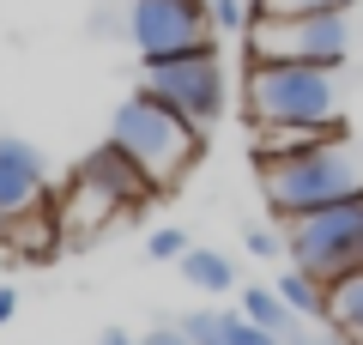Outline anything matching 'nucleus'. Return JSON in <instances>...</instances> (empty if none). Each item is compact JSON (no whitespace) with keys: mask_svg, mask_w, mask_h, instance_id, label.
<instances>
[{"mask_svg":"<svg viewBox=\"0 0 363 345\" xmlns=\"http://www.w3.org/2000/svg\"><path fill=\"white\" fill-rule=\"evenodd\" d=\"M109 146H121V152L152 176L157 194L182 188L188 170L200 164V128L182 121L176 109H164L152 91H133V97L116 103V115H109Z\"/></svg>","mask_w":363,"mask_h":345,"instance_id":"3","label":"nucleus"},{"mask_svg":"<svg viewBox=\"0 0 363 345\" xmlns=\"http://www.w3.org/2000/svg\"><path fill=\"white\" fill-rule=\"evenodd\" d=\"M79 170H85V176H97L109 194H121L128 206H145V200L157 194V188H152V176H145V170L133 164V158L121 152V146H97V152H91Z\"/></svg>","mask_w":363,"mask_h":345,"instance_id":"10","label":"nucleus"},{"mask_svg":"<svg viewBox=\"0 0 363 345\" xmlns=\"http://www.w3.org/2000/svg\"><path fill=\"white\" fill-rule=\"evenodd\" d=\"M230 345H285V339H279V333H267V327H255L242 309H230Z\"/></svg>","mask_w":363,"mask_h":345,"instance_id":"20","label":"nucleus"},{"mask_svg":"<svg viewBox=\"0 0 363 345\" xmlns=\"http://www.w3.org/2000/svg\"><path fill=\"white\" fill-rule=\"evenodd\" d=\"M260 194L279 218H303L321 212V206H339L351 194H363V152L333 133L321 146H303L291 158H260Z\"/></svg>","mask_w":363,"mask_h":345,"instance_id":"2","label":"nucleus"},{"mask_svg":"<svg viewBox=\"0 0 363 345\" xmlns=\"http://www.w3.org/2000/svg\"><path fill=\"white\" fill-rule=\"evenodd\" d=\"M140 345H188V333H182V327H157V333H145Z\"/></svg>","mask_w":363,"mask_h":345,"instance_id":"22","label":"nucleus"},{"mask_svg":"<svg viewBox=\"0 0 363 345\" xmlns=\"http://www.w3.org/2000/svg\"><path fill=\"white\" fill-rule=\"evenodd\" d=\"M236 309H242L255 327H267V333H279V339H291V327H297V315H291V303L272 285H248L242 297H236Z\"/></svg>","mask_w":363,"mask_h":345,"instance_id":"14","label":"nucleus"},{"mask_svg":"<svg viewBox=\"0 0 363 345\" xmlns=\"http://www.w3.org/2000/svg\"><path fill=\"white\" fill-rule=\"evenodd\" d=\"M13 315H18V291H13V285H0V327H6Z\"/></svg>","mask_w":363,"mask_h":345,"instance_id":"23","label":"nucleus"},{"mask_svg":"<svg viewBox=\"0 0 363 345\" xmlns=\"http://www.w3.org/2000/svg\"><path fill=\"white\" fill-rule=\"evenodd\" d=\"M128 37L140 49V61H169V55L212 43V13H206V0H133Z\"/></svg>","mask_w":363,"mask_h":345,"instance_id":"7","label":"nucleus"},{"mask_svg":"<svg viewBox=\"0 0 363 345\" xmlns=\"http://www.w3.org/2000/svg\"><path fill=\"white\" fill-rule=\"evenodd\" d=\"M0 230H6V243H13L18 255H30V261H49L55 243H61V224H55L49 206H37V212L13 218V224H0Z\"/></svg>","mask_w":363,"mask_h":345,"instance_id":"12","label":"nucleus"},{"mask_svg":"<svg viewBox=\"0 0 363 345\" xmlns=\"http://www.w3.org/2000/svg\"><path fill=\"white\" fill-rule=\"evenodd\" d=\"M140 91H152L164 109H176L182 121H194L200 133L224 115V67H218V49L200 43L188 55H169V61H145L140 73Z\"/></svg>","mask_w":363,"mask_h":345,"instance_id":"6","label":"nucleus"},{"mask_svg":"<svg viewBox=\"0 0 363 345\" xmlns=\"http://www.w3.org/2000/svg\"><path fill=\"white\" fill-rule=\"evenodd\" d=\"M242 248H248V255H255V261H272V255H279V248H285V236H272V230H248V236H242Z\"/></svg>","mask_w":363,"mask_h":345,"instance_id":"21","label":"nucleus"},{"mask_svg":"<svg viewBox=\"0 0 363 345\" xmlns=\"http://www.w3.org/2000/svg\"><path fill=\"white\" fill-rule=\"evenodd\" d=\"M321 321H333V333H339V339H351V345L363 339V267L327 279V315Z\"/></svg>","mask_w":363,"mask_h":345,"instance_id":"11","label":"nucleus"},{"mask_svg":"<svg viewBox=\"0 0 363 345\" xmlns=\"http://www.w3.org/2000/svg\"><path fill=\"white\" fill-rule=\"evenodd\" d=\"M267 18H303V13H351L357 0H255Z\"/></svg>","mask_w":363,"mask_h":345,"instance_id":"17","label":"nucleus"},{"mask_svg":"<svg viewBox=\"0 0 363 345\" xmlns=\"http://www.w3.org/2000/svg\"><path fill=\"white\" fill-rule=\"evenodd\" d=\"M206 13H212V31H248L255 25V0H206Z\"/></svg>","mask_w":363,"mask_h":345,"instance_id":"18","label":"nucleus"},{"mask_svg":"<svg viewBox=\"0 0 363 345\" xmlns=\"http://www.w3.org/2000/svg\"><path fill=\"white\" fill-rule=\"evenodd\" d=\"M49 212H55V224H61V243H67V248H91L109 224H121V218H128L133 206L121 200V194H109L97 176L73 170V182L61 188V200H55Z\"/></svg>","mask_w":363,"mask_h":345,"instance_id":"8","label":"nucleus"},{"mask_svg":"<svg viewBox=\"0 0 363 345\" xmlns=\"http://www.w3.org/2000/svg\"><path fill=\"white\" fill-rule=\"evenodd\" d=\"M351 55V13H303L248 25V61H303V67H345Z\"/></svg>","mask_w":363,"mask_h":345,"instance_id":"5","label":"nucleus"},{"mask_svg":"<svg viewBox=\"0 0 363 345\" xmlns=\"http://www.w3.org/2000/svg\"><path fill=\"white\" fill-rule=\"evenodd\" d=\"M97 345H140V339H128V333H121V327H109V333H104V339H97Z\"/></svg>","mask_w":363,"mask_h":345,"instance_id":"24","label":"nucleus"},{"mask_svg":"<svg viewBox=\"0 0 363 345\" xmlns=\"http://www.w3.org/2000/svg\"><path fill=\"white\" fill-rule=\"evenodd\" d=\"M188 248H194V243H188V230H176V224H164V230L145 236V255H152V261H182Z\"/></svg>","mask_w":363,"mask_h":345,"instance_id":"19","label":"nucleus"},{"mask_svg":"<svg viewBox=\"0 0 363 345\" xmlns=\"http://www.w3.org/2000/svg\"><path fill=\"white\" fill-rule=\"evenodd\" d=\"M285 255H291V267L315 273L321 285L363 267V194H351L339 206H321V212L285 218Z\"/></svg>","mask_w":363,"mask_h":345,"instance_id":"4","label":"nucleus"},{"mask_svg":"<svg viewBox=\"0 0 363 345\" xmlns=\"http://www.w3.org/2000/svg\"><path fill=\"white\" fill-rule=\"evenodd\" d=\"M182 267V279L194 285V291H236V267H230V255H218V248H188V255L176 261Z\"/></svg>","mask_w":363,"mask_h":345,"instance_id":"13","label":"nucleus"},{"mask_svg":"<svg viewBox=\"0 0 363 345\" xmlns=\"http://www.w3.org/2000/svg\"><path fill=\"white\" fill-rule=\"evenodd\" d=\"M43 188H49V164H43V152L25 146V140H0V224H13V218L49 206Z\"/></svg>","mask_w":363,"mask_h":345,"instance_id":"9","label":"nucleus"},{"mask_svg":"<svg viewBox=\"0 0 363 345\" xmlns=\"http://www.w3.org/2000/svg\"><path fill=\"white\" fill-rule=\"evenodd\" d=\"M242 97H248V121L255 128H345L339 67L248 61Z\"/></svg>","mask_w":363,"mask_h":345,"instance_id":"1","label":"nucleus"},{"mask_svg":"<svg viewBox=\"0 0 363 345\" xmlns=\"http://www.w3.org/2000/svg\"><path fill=\"white\" fill-rule=\"evenodd\" d=\"M176 327L188 333V345H230V309H194Z\"/></svg>","mask_w":363,"mask_h":345,"instance_id":"16","label":"nucleus"},{"mask_svg":"<svg viewBox=\"0 0 363 345\" xmlns=\"http://www.w3.org/2000/svg\"><path fill=\"white\" fill-rule=\"evenodd\" d=\"M272 291L291 303V315H297V321H303V315H309V321H315V315H327V285L315 279V273H303V267H291L285 279L272 285Z\"/></svg>","mask_w":363,"mask_h":345,"instance_id":"15","label":"nucleus"}]
</instances>
